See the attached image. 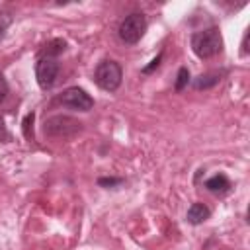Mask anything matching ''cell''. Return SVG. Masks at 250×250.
I'll return each instance as SVG.
<instances>
[{"mask_svg":"<svg viewBox=\"0 0 250 250\" xmlns=\"http://www.w3.org/2000/svg\"><path fill=\"white\" fill-rule=\"evenodd\" d=\"M121 78H123V70H121V66H119L117 61L105 59V61H102L96 66L94 80L105 92H115L121 86Z\"/></svg>","mask_w":250,"mask_h":250,"instance_id":"cell-2","label":"cell"},{"mask_svg":"<svg viewBox=\"0 0 250 250\" xmlns=\"http://www.w3.org/2000/svg\"><path fill=\"white\" fill-rule=\"evenodd\" d=\"M146 31V18L145 14L141 12H135V14H129L121 23H119V39L127 45H135L141 41V37L145 35Z\"/></svg>","mask_w":250,"mask_h":250,"instance_id":"cell-3","label":"cell"},{"mask_svg":"<svg viewBox=\"0 0 250 250\" xmlns=\"http://www.w3.org/2000/svg\"><path fill=\"white\" fill-rule=\"evenodd\" d=\"M225 76V70H211L205 74H199L197 78H193V88L195 90H209L213 86H217Z\"/></svg>","mask_w":250,"mask_h":250,"instance_id":"cell-7","label":"cell"},{"mask_svg":"<svg viewBox=\"0 0 250 250\" xmlns=\"http://www.w3.org/2000/svg\"><path fill=\"white\" fill-rule=\"evenodd\" d=\"M203 186H205L207 191L217 193V195H225V193L230 191V180H229L225 174H215V176H211Z\"/></svg>","mask_w":250,"mask_h":250,"instance_id":"cell-8","label":"cell"},{"mask_svg":"<svg viewBox=\"0 0 250 250\" xmlns=\"http://www.w3.org/2000/svg\"><path fill=\"white\" fill-rule=\"evenodd\" d=\"M59 70H61V64H59V61L55 57H37L35 78H37L39 88H43V90L53 88L55 82H57Z\"/></svg>","mask_w":250,"mask_h":250,"instance_id":"cell-6","label":"cell"},{"mask_svg":"<svg viewBox=\"0 0 250 250\" xmlns=\"http://www.w3.org/2000/svg\"><path fill=\"white\" fill-rule=\"evenodd\" d=\"M82 129V123L68 117V115H55L45 119L43 123V131L49 137H57V139H68L72 135H76Z\"/></svg>","mask_w":250,"mask_h":250,"instance_id":"cell-4","label":"cell"},{"mask_svg":"<svg viewBox=\"0 0 250 250\" xmlns=\"http://www.w3.org/2000/svg\"><path fill=\"white\" fill-rule=\"evenodd\" d=\"M8 92H10V86H8L6 78H4V74H0V104L8 98Z\"/></svg>","mask_w":250,"mask_h":250,"instance_id":"cell-17","label":"cell"},{"mask_svg":"<svg viewBox=\"0 0 250 250\" xmlns=\"http://www.w3.org/2000/svg\"><path fill=\"white\" fill-rule=\"evenodd\" d=\"M12 14L10 12H0V35H4V31L12 25Z\"/></svg>","mask_w":250,"mask_h":250,"instance_id":"cell-13","label":"cell"},{"mask_svg":"<svg viewBox=\"0 0 250 250\" xmlns=\"http://www.w3.org/2000/svg\"><path fill=\"white\" fill-rule=\"evenodd\" d=\"M64 49H66V41L55 37V39H51V41H47V43L43 45V49L39 51V57H55V59H57Z\"/></svg>","mask_w":250,"mask_h":250,"instance_id":"cell-10","label":"cell"},{"mask_svg":"<svg viewBox=\"0 0 250 250\" xmlns=\"http://www.w3.org/2000/svg\"><path fill=\"white\" fill-rule=\"evenodd\" d=\"M33 119H35V115H33V113H27V115L23 117V123H21L23 137H25L27 141H31V139H33Z\"/></svg>","mask_w":250,"mask_h":250,"instance_id":"cell-12","label":"cell"},{"mask_svg":"<svg viewBox=\"0 0 250 250\" xmlns=\"http://www.w3.org/2000/svg\"><path fill=\"white\" fill-rule=\"evenodd\" d=\"M188 84H189V70H188L186 66H182V68L178 70V76H176V84H174V88H176L178 92H182Z\"/></svg>","mask_w":250,"mask_h":250,"instance_id":"cell-11","label":"cell"},{"mask_svg":"<svg viewBox=\"0 0 250 250\" xmlns=\"http://www.w3.org/2000/svg\"><path fill=\"white\" fill-rule=\"evenodd\" d=\"M10 141H12V133L8 131L4 119L0 117V143H10Z\"/></svg>","mask_w":250,"mask_h":250,"instance_id":"cell-15","label":"cell"},{"mask_svg":"<svg viewBox=\"0 0 250 250\" xmlns=\"http://www.w3.org/2000/svg\"><path fill=\"white\" fill-rule=\"evenodd\" d=\"M55 102L61 104V105H64V107L78 109V111H90L94 107V98L84 88H78V86L66 88L64 92L59 94V98Z\"/></svg>","mask_w":250,"mask_h":250,"instance_id":"cell-5","label":"cell"},{"mask_svg":"<svg viewBox=\"0 0 250 250\" xmlns=\"http://www.w3.org/2000/svg\"><path fill=\"white\" fill-rule=\"evenodd\" d=\"M188 223H191V225H201V223H205L209 217H211V209L205 205V203H191L189 205V209H188Z\"/></svg>","mask_w":250,"mask_h":250,"instance_id":"cell-9","label":"cell"},{"mask_svg":"<svg viewBox=\"0 0 250 250\" xmlns=\"http://www.w3.org/2000/svg\"><path fill=\"white\" fill-rule=\"evenodd\" d=\"M191 51L199 59H211L223 51V35L219 27H209L203 31H195L191 35Z\"/></svg>","mask_w":250,"mask_h":250,"instance_id":"cell-1","label":"cell"},{"mask_svg":"<svg viewBox=\"0 0 250 250\" xmlns=\"http://www.w3.org/2000/svg\"><path fill=\"white\" fill-rule=\"evenodd\" d=\"M98 184L104 186V188H115V186H121L123 180H121V178H100Z\"/></svg>","mask_w":250,"mask_h":250,"instance_id":"cell-14","label":"cell"},{"mask_svg":"<svg viewBox=\"0 0 250 250\" xmlns=\"http://www.w3.org/2000/svg\"><path fill=\"white\" fill-rule=\"evenodd\" d=\"M160 61H162V53H158V55H156V57H154V59L150 61V64L143 68V74H150V72H152L154 68H158V64H160Z\"/></svg>","mask_w":250,"mask_h":250,"instance_id":"cell-16","label":"cell"}]
</instances>
